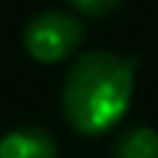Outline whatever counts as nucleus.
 Wrapping results in <instances>:
<instances>
[{"mask_svg": "<svg viewBox=\"0 0 158 158\" xmlns=\"http://www.w3.org/2000/svg\"><path fill=\"white\" fill-rule=\"evenodd\" d=\"M135 90V55L113 48H84L61 81V113L81 135H100L119 126Z\"/></svg>", "mask_w": 158, "mask_h": 158, "instance_id": "obj_1", "label": "nucleus"}, {"mask_svg": "<svg viewBox=\"0 0 158 158\" xmlns=\"http://www.w3.org/2000/svg\"><path fill=\"white\" fill-rule=\"evenodd\" d=\"M81 42H84V23L71 10L48 6V10L32 13L23 23V48L35 61L55 64L61 58H71L77 55Z\"/></svg>", "mask_w": 158, "mask_h": 158, "instance_id": "obj_2", "label": "nucleus"}, {"mask_svg": "<svg viewBox=\"0 0 158 158\" xmlns=\"http://www.w3.org/2000/svg\"><path fill=\"white\" fill-rule=\"evenodd\" d=\"M0 158H58V142L35 123L13 126L0 135Z\"/></svg>", "mask_w": 158, "mask_h": 158, "instance_id": "obj_3", "label": "nucleus"}, {"mask_svg": "<svg viewBox=\"0 0 158 158\" xmlns=\"http://www.w3.org/2000/svg\"><path fill=\"white\" fill-rule=\"evenodd\" d=\"M113 158H158V129L148 123L123 126L113 139Z\"/></svg>", "mask_w": 158, "mask_h": 158, "instance_id": "obj_4", "label": "nucleus"}, {"mask_svg": "<svg viewBox=\"0 0 158 158\" xmlns=\"http://www.w3.org/2000/svg\"><path fill=\"white\" fill-rule=\"evenodd\" d=\"M71 6H74L77 13H87V16H106V13H113L123 0H68Z\"/></svg>", "mask_w": 158, "mask_h": 158, "instance_id": "obj_5", "label": "nucleus"}]
</instances>
